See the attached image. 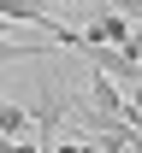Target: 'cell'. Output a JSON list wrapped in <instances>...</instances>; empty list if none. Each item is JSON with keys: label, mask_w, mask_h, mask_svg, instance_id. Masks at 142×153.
<instances>
[{"label": "cell", "mask_w": 142, "mask_h": 153, "mask_svg": "<svg viewBox=\"0 0 142 153\" xmlns=\"http://www.w3.org/2000/svg\"><path fill=\"white\" fill-rule=\"evenodd\" d=\"M136 6H142V0H113V12H136Z\"/></svg>", "instance_id": "277c9868"}, {"label": "cell", "mask_w": 142, "mask_h": 153, "mask_svg": "<svg viewBox=\"0 0 142 153\" xmlns=\"http://www.w3.org/2000/svg\"><path fill=\"white\" fill-rule=\"evenodd\" d=\"M101 41V47H119V53H136V18L130 12H95V18L77 24V47ZM71 47V53H77Z\"/></svg>", "instance_id": "6da1fadb"}, {"label": "cell", "mask_w": 142, "mask_h": 153, "mask_svg": "<svg viewBox=\"0 0 142 153\" xmlns=\"http://www.w3.org/2000/svg\"><path fill=\"white\" fill-rule=\"evenodd\" d=\"M77 53H83V65H95L101 76H113L119 88L136 94V82H142V59L136 53H119V47H101V41H89V47H77Z\"/></svg>", "instance_id": "7a4b0ae2"}, {"label": "cell", "mask_w": 142, "mask_h": 153, "mask_svg": "<svg viewBox=\"0 0 142 153\" xmlns=\"http://www.w3.org/2000/svg\"><path fill=\"white\" fill-rule=\"evenodd\" d=\"M0 135H6V141H24V135H30V106L0 100Z\"/></svg>", "instance_id": "3957f363"}]
</instances>
